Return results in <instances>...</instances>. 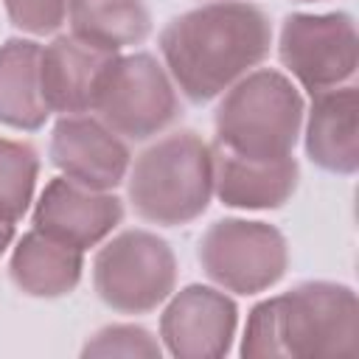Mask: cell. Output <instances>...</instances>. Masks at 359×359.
Here are the masks:
<instances>
[{"instance_id":"obj_1","label":"cell","mask_w":359,"mask_h":359,"mask_svg":"<svg viewBox=\"0 0 359 359\" xmlns=\"http://www.w3.org/2000/svg\"><path fill=\"white\" fill-rule=\"evenodd\" d=\"M272 48V22L264 8L241 0H216L174 17L160 34V53L174 84L205 104L255 65Z\"/></svg>"},{"instance_id":"obj_2","label":"cell","mask_w":359,"mask_h":359,"mask_svg":"<svg viewBox=\"0 0 359 359\" xmlns=\"http://www.w3.org/2000/svg\"><path fill=\"white\" fill-rule=\"evenodd\" d=\"M244 356H356L359 303L348 286L303 283L258 303L247 320Z\"/></svg>"},{"instance_id":"obj_3","label":"cell","mask_w":359,"mask_h":359,"mask_svg":"<svg viewBox=\"0 0 359 359\" xmlns=\"http://www.w3.org/2000/svg\"><path fill=\"white\" fill-rule=\"evenodd\" d=\"M126 194L135 213L151 224L194 222L213 196L210 146L196 132H174L157 140L135 160Z\"/></svg>"},{"instance_id":"obj_4","label":"cell","mask_w":359,"mask_h":359,"mask_svg":"<svg viewBox=\"0 0 359 359\" xmlns=\"http://www.w3.org/2000/svg\"><path fill=\"white\" fill-rule=\"evenodd\" d=\"M303 123V98L278 70L238 79L216 109V143L244 157H289Z\"/></svg>"},{"instance_id":"obj_5","label":"cell","mask_w":359,"mask_h":359,"mask_svg":"<svg viewBox=\"0 0 359 359\" xmlns=\"http://www.w3.org/2000/svg\"><path fill=\"white\" fill-rule=\"evenodd\" d=\"M93 109L118 137L149 140L177 121L180 101L163 65L149 53H132L107 65Z\"/></svg>"},{"instance_id":"obj_6","label":"cell","mask_w":359,"mask_h":359,"mask_svg":"<svg viewBox=\"0 0 359 359\" xmlns=\"http://www.w3.org/2000/svg\"><path fill=\"white\" fill-rule=\"evenodd\" d=\"M177 283L171 247L149 230H126L104 244L93 264L98 297L121 314H146L157 309Z\"/></svg>"},{"instance_id":"obj_7","label":"cell","mask_w":359,"mask_h":359,"mask_svg":"<svg viewBox=\"0 0 359 359\" xmlns=\"http://www.w3.org/2000/svg\"><path fill=\"white\" fill-rule=\"evenodd\" d=\"M199 264L222 289L255 294L283 278L289 250L286 238L272 224L222 219L199 238Z\"/></svg>"},{"instance_id":"obj_8","label":"cell","mask_w":359,"mask_h":359,"mask_svg":"<svg viewBox=\"0 0 359 359\" xmlns=\"http://www.w3.org/2000/svg\"><path fill=\"white\" fill-rule=\"evenodd\" d=\"M280 62L309 90H331L353 79L356 28L348 14H292L280 28Z\"/></svg>"},{"instance_id":"obj_9","label":"cell","mask_w":359,"mask_h":359,"mask_svg":"<svg viewBox=\"0 0 359 359\" xmlns=\"http://www.w3.org/2000/svg\"><path fill=\"white\" fill-rule=\"evenodd\" d=\"M121 219L123 205L115 194L87 188L67 177L50 180L34 210V227L39 233L81 252L104 241Z\"/></svg>"},{"instance_id":"obj_10","label":"cell","mask_w":359,"mask_h":359,"mask_svg":"<svg viewBox=\"0 0 359 359\" xmlns=\"http://www.w3.org/2000/svg\"><path fill=\"white\" fill-rule=\"evenodd\" d=\"M236 303L210 289H182L160 317V337L180 359H213L230 351L236 334Z\"/></svg>"},{"instance_id":"obj_11","label":"cell","mask_w":359,"mask_h":359,"mask_svg":"<svg viewBox=\"0 0 359 359\" xmlns=\"http://www.w3.org/2000/svg\"><path fill=\"white\" fill-rule=\"evenodd\" d=\"M50 160L67 177L95 191H109L123 182L129 171L126 143L84 112L65 115L50 137Z\"/></svg>"},{"instance_id":"obj_12","label":"cell","mask_w":359,"mask_h":359,"mask_svg":"<svg viewBox=\"0 0 359 359\" xmlns=\"http://www.w3.org/2000/svg\"><path fill=\"white\" fill-rule=\"evenodd\" d=\"M115 56L118 53L95 48L73 34L56 36L48 48H42V59H39L42 95L48 109L62 115L90 112L98 81Z\"/></svg>"},{"instance_id":"obj_13","label":"cell","mask_w":359,"mask_h":359,"mask_svg":"<svg viewBox=\"0 0 359 359\" xmlns=\"http://www.w3.org/2000/svg\"><path fill=\"white\" fill-rule=\"evenodd\" d=\"M213 157V194L230 208L264 210L280 208L297 188L294 157H244L219 143L210 146Z\"/></svg>"},{"instance_id":"obj_14","label":"cell","mask_w":359,"mask_h":359,"mask_svg":"<svg viewBox=\"0 0 359 359\" xmlns=\"http://www.w3.org/2000/svg\"><path fill=\"white\" fill-rule=\"evenodd\" d=\"M306 121V151L311 163L334 174H353L359 165V93L353 84L311 93Z\"/></svg>"},{"instance_id":"obj_15","label":"cell","mask_w":359,"mask_h":359,"mask_svg":"<svg viewBox=\"0 0 359 359\" xmlns=\"http://www.w3.org/2000/svg\"><path fill=\"white\" fill-rule=\"evenodd\" d=\"M8 272L14 286L31 297H62L70 294L81 278V250L34 227L14 247Z\"/></svg>"},{"instance_id":"obj_16","label":"cell","mask_w":359,"mask_h":359,"mask_svg":"<svg viewBox=\"0 0 359 359\" xmlns=\"http://www.w3.org/2000/svg\"><path fill=\"white\" fill-rule=\"evenodd\" d=\"M39 59L42 48L31 39H8L0 48V123L31 132L48 121Z\"/></svg>"},{"instance_id":"obj_17","label":"cell","mask_w":359,"mask_h":359,"mask_svg":"<svg viewBox=\"0 0 359 359\" xmlns=\"http://www.w3.org/2000/svg\"><path fill=\"white\" fill-rule=\"evenodd\" d=\"M73 36L118 53L137 45L151 31V14L143 0H67Z\"/></svg>"},{"instance_id":"obj_18","label":"cell","mask_w":359,"mask_h":359,"mask_svg":"<svg viewBox=\"0 0 359 359\" xmlns=\"http://www.w3.org/2000/svg\"><path fill=\"white\" fill-rule=\"evenodd\" d=\"M39 160L28 143L0 137V219L20 222L34 196Z\"/></svg>"},{"instance_id":"obj_19","label":"cell","mask_w":359,"mask_h":359,"mask_svg":"<svg viewBox=\"0 0 359 359\" xmlns=\"http://www.w3.org/2000/svg\"><path fill=\"white\" fill-rule=\"evenodd\" d=\"M84 356H160V345L137 325H109L84 345Z\"/></svg>"},{"instance_id":"obj_20","label":"cell","mask_w":359,"mask_h":359,"mask_svg":"<svg viewBox=\"0 0 359 359\" xmlns=\"http://www.w3.org/2000/svg\"><path fill=\"white\" fill-rule=\"evenodd\" d=\"M8 20L28 34H50L67 17V0H6Z\"/></svg>"},{"instance_id":"obj_21","label":"cell","mask_w":359,"mask_h":359,"mask_svg":"<svg viewBox=\"0 0 359 359\" xmlns=\"http://www.w3.org/2000/svg\"><path fill=\"white\" fill-rule=\"evenodd\" d=\"M11 238H14V224L6 222V219H0V255L6 252V247L11 244Z\"/></svg>"},{"instance_id":"obj_22","label":"cell","mask_w":359,"mask_h":359,"mask_svg":"<svg viewBox=\"0 0 359 359\" xmlns=\"http://www.w3.org/2000/svg\"><path fill=\"white\" fill-rule=\"evenodd\" d=\"M297 3H314V0H297Z\"/></svg>"}]
</instances>
